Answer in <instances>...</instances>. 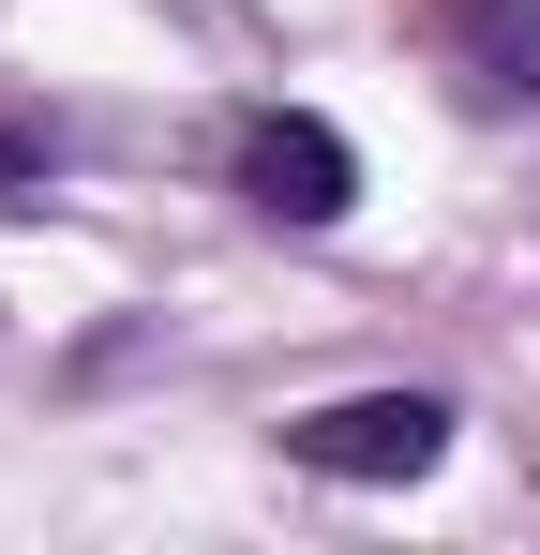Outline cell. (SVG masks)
<instances>
[{
  "label": "cell",
  "mask_w": 540,
  "mask_h": 555,
  "mask_svg": "<svg viewBox=\"0 0 540 555\" xmlns=\"http://www.w3.org/2000/svg\"><path fill=\"white\" fill-rule=\"evenodd\" d=\"M61 151H76V135H61V105L0 91V210H30V195L61 181Z\"/></svg>",
  "instance_id": "277c9868"
},
{
  "label": "cell",
  "mask_w": 540,
  "mask_h": 555,
  "mask_svg": "<svg viewBox=\"0 0 540 555\" xmlns=\"http://www.w3.org/2000/svg\"><path fill=\"white\" fill-rule=\"evenodd\" d=\"M226 195H241L256 225H346L360 210L346 120H316V105H241V120H226Z\"/></svg>",
  "instance_id": "7a4b0ae2"
},
{
  "label": "cell",
  "mask_w": 540,
  "mask_h": 555,
  "mask_svg": "<svg viewBox=\"0 0 540 555\" xmlns=\"http://www.w3.org/2000/svg\"><path fill=\"white\" fill-rule=\"evenodd\" d=\"M421 30H436V61L465 76V105H540V0H406Z\"/></svg>",
  "instance_id": "3957f363"
},
{
  "label": "cell",
  "mask_w": 540,
  "mask_h": 555,
  "mask_svg": "<svg viewBox=\"0 0 540 555\" xmlns=\"http://www.w3.org/2000/svg\"><path fill=\"white\" fill-rule=\"evenodd\" d=\"M450 436H465V405H450V390H346V405L270 421V451L300 465V480H436Z\"/></svg>",
  "instance_id": "6da1fadb"
}]
</instances>
